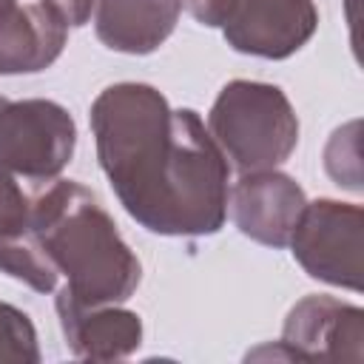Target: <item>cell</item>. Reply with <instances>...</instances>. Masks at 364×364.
<instances>
[{"label": "cell", "instance_id": "cell-1", "mask_svg": "<svg viewBox=\"0 0 364 364\" xmlns=\"http://www.w3.org/2000/svg\"><path fill=\"white\" fill-rule=\"evenodd\" d=\"M100 168L151 233L208 236L228 219L230 165L191 108H171L145 82L108 85L91 105Z\"/></svg>", "mask_w": 364, "mask_h": 364}, {"label": "cell", "instance_id": "cell-2", "mask_svg": "<svg viewBox=\"0 0 364 364\" xmlns=\"http://www.w3.org/2000/svg\"><path fill=\"white\" fill-rule=\"evenodd\" d=\"M28 228L68 279L60 296L94 307L125 301L136 290L139 259L85 185L71 179L40 182L31 193Z\"/></svg>", "mask_w": 364, "mask_h": 364}, {"label": "cell", "instance_id": "cell-3", "mask_svg": "<svg viewBox=\"0 0 364 364\" xmlns=\"http://www.w3.org/2000/svg\"><path fill=\"white\" fill-rule=\"evenodd\" d=\"M208 131L242 173L282 165L299 142V119L279 85L233 80L210 105Z\"/></svg>", "mask_w": 364, "mask_h": 364}, {"label": "cell", "instance_id": "cell-4", "mask_svg": "<svg viewBox=\"0 0 364 364\" xmlns=\"http://www.w3.org/2000/svg\"><path fill=\"white\" fill-rule=\"evenodd\" d=\"M77 125L51 100L0 102V165L34 185L57 179L71 162Z\"/></svg>", "mask_w": 364, "mask_h": 364}, {"label": "cell", "instance_id": "cell-5", "mask_svg": "<svg viewBox=\"0 0 364 364\" xmlns=\"http://www.w3.org/2000/svg\"><path fill=\"white\" fill-rule=\"evenodd\" d=\"M364 213L358 205L318 199L304 202L301 216L290 233L296 262L327 284L361 290L364 276Z\"/></svg>", "mask_w": 364, "mask_h": 364}, {"label": "cell", "instance_id": "cell-6", "mask_svg": "<svg viewBox=\"0 0 364 364\" xmlns=\"http://www.w3.org/2000/svg\"><path fill=\"white\" fill-rule=\"evenodd\" d=\"M313 0H233L222 28L228 46L242 54L284 60L316 31Z\"/></svg>", "mask_w": 364, "mask_h": 364}, {"label": "cell", "instance_id": "cell-7", "mask_svg": "<svg viewBox=\"0 0 364 364\" xmlns=\"http://www.w3.org/2000/svg\"><path fill=\"white\" fill-rule=\"evenodd\" d=\"M304 202V191L276 168L242 173L228 193L236 228L267 247H284L290 242Z\"/></svg>", "mask_w": 364, "mask_h": 364}, {"label": "cell", "instance_id": "cell-8", "mask_svg": "<svg viewBox=\"0 0 364 364\" xmlns=\"http://www.w3.org/2000/svg\"><path fill=\"white\" fill-rule=\"evenodd\" d=\"M290 358H350L364 355V313L333 296L301 299L282 330Z\"/></svg>", "mask_w": 364, "mask_h": 364}, {"label": "cell", "instance_id": "cell-9", "mask_svg": "<svg viewBox=\"0 0 364 364\" xmlns=\"http://www.w3.org/2000/svg\"><path fill=\"white\" fill-rule=\"evenodd\" d=\"M57 313L68 350L77 358L111 361L125 358L139 347L142 321L131 310L114 304H77L65 296H57Z\"/></svg>", "mask_w": 364, "mask_h": 364}, {"label": "cell", "instance_id": "cell-10", "mask_svg": "<svg viewBox=\"0 0 364 364\" xmlns=\"http://www.w3.org/2000/svg\"><path fill=\"white\" fill-rule=\"evenodd\" d=\"M182 0H100L94 31L100 43L122 54H151L176 28Z\"/></svg>", "mask_w": 364, "mask_h": 364}, {"label": "cell", "instance_id": "cell-11", "mask_svg": "<svg viewBox=\"0 0 364 364\" xmlns=\"http://www.w3.org/2000/svg\"><path fill=\"white\" fill-rule=\"evenodd\" d=\"M68 26L43 3L14 6L0 17V74H34L48 68L65 46Z\"/></svg>", "mask_w": 364, "mask_h": 364}, {"label": "cell", "instance_id": "cell-12", "mask_svg": "<svg viewBox=\"0 0 364 364\" xmlns=\"http://www.w3.org/2000/svg\"><path fill=\"white\" fill-rule=\"evenodd\" d=\"M0 270L11 279L26 282L37 293L54 290L60 279V270L54 267L31 228H23L17 233H0Z\"/></svg>", "mask_w": 364, "mask_h": 364}, {"label": "cell", "instance_id": "cell-13", "mask_svg": "<svg viewBox=\"0 0 364 364\" xmlns=\"http://www.w3.org/2000/svg\"><path fill=\"white\" fill-rule=\"evenodd\" d=\"M6 361H23V364L40 361L37 333L31 321L26 313H20L11 304H0V364Z\"/></svg>", "mask_w": 364, "mask_h": 364}, {"label": "cell", "instance_id": "cell-14", "mask_svg": "<svg viewBox=\"0 0 364 364\" xmlns=\"http://www.w3.org/2000/svg\"><path fill=\"white\" fill-rule=\"evenodd\" d=\"M31 196L20 188L17 176L0 165V233H17L28 228Z\"/></svg>", "mask_w": 364, "mask_h": 364}, {"label": "cell", "instance_id": "cell-15", "mask_svg": "<svg viewBox=\"0 0 364 364\" xmlns=\"http://www.w3.org/2000/svg\"><path fill=\"white\" fill-rule=\"evenodd\" d=\"M60 23H65L68 28L71 26H85L91 20V14L97 11V3L100 0H40Z\"/></svg>", "mask_w": 364, "mask_h": 364}, {"label": "cell", "instance_id": "cell-16", "mask_svg": "<svg viewBox=\"0 0 364 364\" xmlns=\"http://www.w3.org/2000/svg\"><path fill=\"white\" fill-rule=\"evenodd\" d=\"M185 6H188V11L193 14L196 23L222 26L228 11H230V6H233V0H185Z\"/></svg>", "mask_w": 364, "mask_h": 364}, {"label": "cell", "instance_id": "cell-17", "mask_svg": "<svg viewBox=\"0 0 364 364\" xmlns=\"http://www.w3.org/2000/svg\"><path fill=\"white\" fill-rule=\"evenodd\" d=\"M17 6V0H0V17L6 14V11H11Z\"/></svg>", "mask_w": 364, "mask_h": 364}, {"label": "cell", "instance_id": "cell-18", "mask_svg": "<svg viewBox=\"0 0 364 364\" xmlns=\"http://www.w3.org/2000/svg\"><path fill=\"white\" fill-rule=\"evenodd\" d=\"M0 102H3V100H0Z\"/></svg>", "mask_w": 364, "mask_h": 364}]
</instances>
